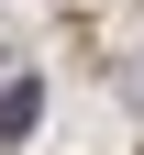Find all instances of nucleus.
I'll return each mask as SVG.
<instances>
[{
	"mask_svg": "<svg viewBox=\"0 0 144 155\" xmlns=\"http://www.w3.org/2000/svg\"><path fill=\"white\" fill-rule=\"evenodd\" d=\"M33 111H45V89H33V78H11V89H0V144H22Z\"/></svg>",
	"mask_w": 144,
	"mask_h": 155,
	"instance_id": "obj_1",
	"label": "nucleus"
}]
</instances>
